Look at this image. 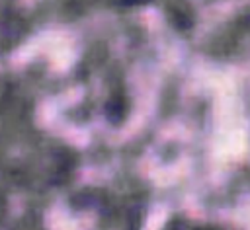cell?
<instances>
[{
  "mask_svg": "<svg viewBox=\"0 0 250 230\" xmlns=\"http://www.w3.org/2000/svg\"><path fill=\"white\" fill-rule=\"evenodd\" d=\"M133 2H143V0H133Z\"/></svg>",
  "mask_w": 250,
  "mask_h": 230,
  "instance_id": "1",
  "label": "cell"
}]
</instances>
